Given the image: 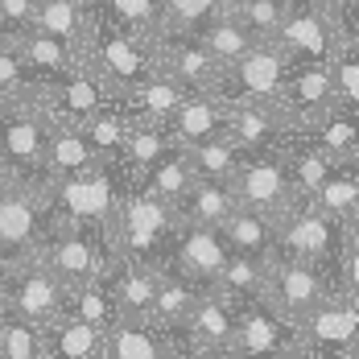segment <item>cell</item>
<instances>
[{
	"instance_id": "obj_31",
	"label": "cell",
	"mask_w": 359,
	"mask_h": 359,
	"mask_svg": "<svg viewBox=\"0 0 359 359\" xmlns=\"http://www.w3.org/2000/svg\"><path fill=\"white\" fill-rule=\"evenodd\" d=\"M198 293H203V289L194 285V281H186V277H178L174 269H157L153 318L165 326V330H182V326H186V314H190V306H194Z\"/></svg>"
},
{
	"instance_id": "obj_40",
	"label": "cell",
	"mask_w": 359,
	"mask_h": 359,
	"mask_svg": "<svg viewBox=\"0 0 359 359\" xmlns=\"http://www.w3.org/2000/svg\"><path fill=\"white\" fill-rule=\"evenodd\" d=\"M37 0H0V41H17L34 29Z\"/></svg>"
},
{
	"instance_id": "obj_35",
	"label": "cell",
	"mask_w": 359,
	"mask_h": 359,
	"mask_svg": "<svg viewBox=\"0 0 359 359\" xmlns=\"http://www.w3.org/2000/svg\"><path fill=\"white\" fill-rule=\"evenodd\" d=\"M161 4V34H198L227 0H157Z\"/></svg>"
},
{
	"instance_id": "obj_34",
	"label": "cell",
	"mask_w": 359,
	"mask_h": 359,
	"mask_svg": "<svg viewBox=\"0 0 359 359\" xmlns=\"http://www.w3.org/2000/svg\"><path fill=\"white\" fill-rule=\"evenodd\" d=\"M264 269H269V260H260V256L227 252V260H223V269H219V277H215V289L227 293L231 302L260 297L264 293Z\"/></svg>"
},
{
	"instance_id": "obj_8",
	"label": "cell",
	"mask_w": 359,
	"mask_h": 359,
	"mask_svg": "<svg viewBox=\"0 0 359 359\" xmlns=\"http://www.w3.org/2000/svg\"><path fill=\"white\" fill-rule=\"evenodd\" d=\"M339 293L334 281L326 277L323 269L306 264V260H293V256H269V269H264V302L273 310H281L289 323L302 318L310 306H318L323 297Z\"/></svg>"
},
{
	"instance_id": "obj_29",
	"label": "cell",
	"mask_w": 359,
	"mask_h": 359,
	"mask_svg": "<svg viewBox=\"0 0 359 359\" xmlns=\"http://www.w3.org/2000/svg\"><path fill=\"white\" fill-rule=\"evenodd\" d=\"M79 128H83V137H87L91 153H95L100 161H108V165H128V161H124L128 120L120 116V108H116V104H104L100 111H91Z\"/></svg>"
},
{
	"instance_id": "obj_2",
	"label": "cell",
	"mask_w": 359,
	"mask_h": 359,
	"mask_svg": "<svg viewBox=\"0 0 359 359\" xmlns=\"http://www.w3.org/2000/svg\"><path fill=\"white\" fill-rule=\"evenodd\" d=\"M297 359H355L359 355V293H330L293 318Z\"/></svg>"
},
{
	"instance_id": "obj_28",
	"label": "cell",
	"mask_w": 359,
	"mask_h": 359,
	"mask_svg": "<svg viewBox=\"0 0 359 359\" xmlns=\"http://www.w3.org/2000/svg\"><path fill=\"white\" fill-rule=\"evenodd\" d=\"M13 46L21 50V58H25V67L34 71L37 83H50V79L74 71V67L83 62L67 41H58V37H50V34H37V29H29L25 37H17Z\"/></svg>"
},
{
	"instance_id": "obj_26",
	"label": "cell",
	"mask_w": 359,
	"mask_h": 359,
	"mask_svg": "<svg viewBox=\"0 0 359 359\" xmlns=\"http://www.w3.org/2000/svg\"><path fill=\"white\" fill-rule=\"evenodd\" d=\"M182 153H186L194 178L198 182H219V186H231L240 161H244V149H236L223 133H219V137H207V141L182 144Z\"/></svg>"
},
{
	"instance_id": "obj_5",
	"label": "cell",
	"mask_w": 359,
	"mask_h": 359,
	"mask_svg": "<svg viewBox=\"0 0 359 359\" xmlns=\"http://www.w3.org/2000/svg\"><path fill=\"white\" fill-rule=\"evenodd\" d=\"M0 170L13 182L46 186V116L29 95L0 108Z\"/></svg>"
},
{
	"instance_id": "obj_17",
	"label": "cell",
	"mask_w": 359,
	"mask_h": 359,
	"mask_svg": "<svg viewBox=\"0 0 359 359\" xmlns=\"http://www.w3.org/2000/svg\"><path fill=\"white\" fill-rule=\"evenodd\" d=\"M285 116L277 104H236L223 111V137L244 153H269L285 144Z\"/></svg>"
},
{
	"instance_id": "obj_12",
	"label": "cell",
	"mask_w": 359,
	"mask_h": 359,
	"mask_svg": "<svg viewBox=\"0 0 359 359\" xmlns=\"http://www.w3.org/2000/svg\"><path fill=\"white\" fill-rule=\"evenodd\" d=\"M273 41L289 62H330V54L339 50L323 0H289Z\"/></svg>"
},
{
	"instance_id": "obj_15",
	"label": "cell",
	"mask_w": 359,
	"mask_h": 359,
	"mask_svg": "<svg viewBox=\"0 0 359 359\" xmlns=\"http://www.w3.org/2000/svg\"><path fill=\"white\" fill-rule=\"evenodd\" d=\"M153 62H157L161 74H170L182 91H207L219 74V62L198 41V34H161L153 41Z\"/></svg>"
},
{
	"instance_id": "obj_10",
	"label": "cell",
	"mask_w": 359,
	"mask_h": 359,
	"mask_svg": "<svg viewBox=\"0 0 359 359\" xmlns=\"http://www.w3.org/2000/svg\"><path fill=\"white\" fill-rule=\"evenodd\" d=\"M231 194L240 207L260 211V215H277L293 198V182H289V165L281 149H269V153H244L236 178H231Z\"/></svg>"
},
{
	"instance_id": "obj_19",
	"label": "cell",
	"mask_w": 359,
	"mask_h": 359,
	"mask_svg": "<svg viewBox=\"0 0 359 359\" xmlns=\"http://www.w3.org/2000/svg\"><path fill=\"white\" fill-rule=\"evenodd\" d=\"M41 359H104V330L62 310L41 326Z\"/></svg>"
},
{
	"instance_id": "obj_23",
	"label": "cell",
	"mask_w": 359,
	"mask_h": 359,
	"mask_svg": "<svg viewBox=\"0 0 359 359\" xmlns=\"http://www.w3.org/2000/svg\"><path fill=\"white\" fill-rule=\"evenodd\" d=\"M310 203L339 223H359V161H339L310 190Z\"/></svg>"
},
{
	"instance_id": "obj_9",
	"label": "cell",
	"mask_w": 359,
	"mask_h": 359,
	"mask_svg": "<svg viewBox=\"0 0 359 359\" xmlns=\"http://www.w3.org/2000/svg\"><path fill=\"white\" fill-rule=\"evenodd\" d=\"M227 260V244L219 236V227L207 223H174L170 244H165V260L161 269H174L178 277L194 281L198 289H215V277Z\"/></svg>"
},
{
	"instance_id": "obj_11",
	"label": "cell",
	"mask_w": 359,
	"mask_h": 359,
	"mask_svg": "<svg viewBox=\"0 0 359 359\" xmlns=\"http://www.w3.org/2000/svg\"><path fill=\"white\" fill-rule=\"evenodd\" d=\"M231 355H293L297 334L281 310H273L264 297L236 302V330H231Z\"/></svg>"
},
{
	"instance_id": "obj_3",
	"label": "cell",
	"mask_w": 359,
	"mask_h": 359,
	"mask_svg": "<svg viewBox=\"0 0 359 359\" xmlns=\"http://www.w3.org/2000/svg\"><path fill=\"white\" fill-rule=\"evenodd\" d=\"M83 62L100 74L111 91H128V87L141 83L144 74L157 71L153 46L124 34L120 25H111L108 17L95 8V0H91V29H87V41H83Z\"/></svg>"
},
{
	"instance_id": "obj_6",
	"label": "cell",
	"mask_w": 359,
	"mask_h": 359,
	"mask_svg": "<svg viewBox=\"0 0 359 359\" xmlns=\"http://www.w3.org/2000/svg\"><path fill=\"white\" fill-rule=\"evenodd\" d=\"M37 256H41V264H46L67 289L91 285L111 260L108 227H95V223L62 227V231H54V236H46V240L37 244Z\"/></svg>"
},
{
	"instance_id": "obj_38",
	"label": "cell",
	"mask_w": 359,
	"mask_h": 359,
	"mask_svg": "<svg viewBox=\"0 0 359 359\" xmlns=\"http://www.w3.org/2000/svg\"><path fill=\"white\" fill-rule=\"evenodd\" d=\"M289 0H227V8L252 29L256 41H273L277 37V25L285 17Z\"/></svg>"
},
{
	"instance_id": "obj_36",
	"label": "cell",
	"mask_w": 359,
	"mask_h": 359,
	"mask_svg": "<svg viewBox=\"0 0 359 359\" xmlns=\"http://www.w3.org/2000/svg\"><path fill=\"white\" fill-rule=\"evenodd\" d=\"M0 359H41V326L0 310Z\"/></svg>"
},
{
	"instance_id": "obj_32",
	"label": "cell",
	"mask_w": 359,
	"mask_h": 359,
	"mask_svg": "<svg viewBox=\"0 0 359 359\" xmlns=\"http://www.w3.org/2000/svg\"><path fill=\"white\" fill-rule=\"evenodd\" d=\"M355 124H359V108H339V104H334V108L326 111L314 128H306V133L323 144L326 157H334V161H359Z\"/></svg>"
},
{
	"instance_id": "obj_37",
	"label": "cell",
	"mask_w": 359,
	"mask_h": 359,
	"mask_svg": "<svg viewBox=\"0 0 359 359\" xmlns=\"http://www.w3.org/2000/svg\"><path fill=\"white\" fill-rule=\"evenodd\" d=\"M330 91L339 108H359V46H339L326 62Z\"/></svg>"
},
{
	"instance_id": "obj_25",
	"label": "cell",
	"mask_w": 359,
	"mask_h": 359,
	"mask_svg": "<svg viewBox=\"0 0 359 359\" xmlns=\"http://www.w3.org/2000/svg\"><path fill=\"white\" fill-rule=\"evenodd\" d=\"M219 236H223L227 252H244V256H260V260L273 256V219L260 215V211H248L240 203L219 223Z\"/></svg>"
},
{
	"instance_id": "obj_41",
	"label": "cell",
	"mask_w": 359,
	"mask_h": 359,
	"mask_svg": "<svg viewBox=\"0 0 359 359\" xmlns=\"http://www.w3.org/2000/svg\"><path fill=\"white\" fill-rule=\"evenodd\" d=\"M8 269H13V260H8V256L0 252V285H4V277H8Z\"/></svg>"
},
{
	"instance_id": "obj_14",
	"label": "cell",
	"mask_w": 359,
	"mask_h": 359,
	"mask_svg": "<svg viewBox=\"0 0 359 359\" xmlns=\"http://www.w3.org/2000/svg\"><path fill=\"white\" fill-rule=\"evenodd\" d=\"M41 244V211H37V186L4 178L0 182V252L8 260L34 256Z\"/></svg>"
},
{
	"instance_id": "obj_16",
	"label": "cell",
	"mask_w": 359,
	"mask_h": 359,
	"mask_svg": "<svg viewBox=\"0 0 359 359\" xmlns=\"http://www.w3.org/2000/svg\"><path fill=\"white\" fill-rule=\"evenodd\" d=\"M186 343L190 355H231V330H236V302L219 289H203L186 314Z\"/></svg>"
},
{
	"instance_id": "obj_1",
	"label": "cell",
	"mask_w": 359,
	"mask_h": 359,
	"mask_svg": "<svg viewBox=\"0 0 359 359\" xmlns=\"http://www.w3.org/2000/svg\"><path fill=\"white\" fill-rule=\"evenodd\" d=\"M359 231V223H339V219L323 215L310 198H289L285 207L273 215V256H293L306 260L314 269H323L343 289L339 281V260H343V244Z\"/></svg>"
},
{
	"instance_id": "obj_4",
	"label": "cell",
	"mask_w": 359,
	"mask_h": 359,
	"mask_svg": "<svg viewBox=\"0 0 359 359\" xmlns=\"http://www.w3.org/2000/svg\"><path fill=\"white\" fill-rule=\"evenodd\" d=\"M289 71V58L281 54L277 41H252L236 62L219 67L215 83L207 87V95H215L223 108L236 104H273L281 91V79Z\"/></svg>"
},
{
	"instance_id": "obj_13",
	"label": "cell",
	"mask_w": 359,
	"mask_h": 359,
	"mask_svg": "<svg viewBox=\"0 0 359 359\" xmlns=\"http://www.w3.org/2000/svg\"><path fill=\"white\" fill-rule=\"evenodd\" d=\"M289 128H314L326 111L334 108V91H330V71L326 62H289L281 91L273 100Z\"/></svg>"
},
{
	"instance_id": "obj_33",
	"label": "cell",
	"mask_w": 359,
	"mask_h": 359,
	"mask_svg": "<svg viewBox=\"0 0 359 359\" xmlns=\"http://www.w3.org/2000/svg\"><path fill=\"white\" fill-rule=\"evenodd\" d=\"M95 8L111 25H120L124 34L141 37L149 46L161 37V4L157 0H95Z\"/></svg>"
},
{
	"instance_id": "obj_20",
	"label": "cell",
	"mask_w": 359,
	"mask_h": 359,
	"mask_svg": "<svg viewBox=\"0 0 359 359\" xmlns=\"http://www.w3.org/2000/svg\"><path fill=\"white\" fill-rule=\"evenodd\" d=\"M46 116V111H41ZM100 157L91 153V144L83 137L79 124H67V120H50L46 116V182L54 178H74V174H87L95 170Z\"/></svg>"
},
{
	"instance_id": "obj_42",
	"label": "cell",
	"mask_w": 359,
	"mask_h": 359,
	"mask_svg": "<svg viewBox=\"0 0 359 359\" xmlns=\"http://www.w3.org/2000/svg\"><path fill=\"white\" fill-rule=\"evenodd\" d=\"M0 182H4V170H0Z\"/></svg>"
},
{
	"instance_id": "obj_39",
	"label": "cell",
	"mask_w": 359,
	"mask_h": 359,
	"mask_svg": "<svg viewBox=\"0 0 359 359\" xmlns=\"http://www.w3.org/2000/svg\"><path fill=\"white\" fill-rule=\"evenodd\" d=\"M37 87L34 71L25 67L21 50L13 41H0V104H13V100H25Z\"/></svg>"
},
{
	"instance_id": "obj_27",
	"label": "cell",
	"mask_w": 359,
	"mask_h": 359,
	"mask_svg": "<svg viewBox=\"0 0 359 359\" xmlns=\"http://www.w3.org/2000/svg\"><path fill=\"white\" fill-rule=\"evenodd\" d=\"M236 211V194L231 186H219V182H190L186 194L174 203V215L182 223H207V227H219L223 219Z\"/></svg>"
},
{
	"instance_id": "obj_24",
	"label": "cell",
	"mask_w": 359,
	"mask_h": 359,
	"mask_svg": "<svg viewBox=\"0 0 359 359\" xmlns=\"http://www.w3.org/2000/svg\"><path fill=\"white\" fill-rule=\"evenodd\" d=\"M190 182H194V170H190V161H186L182 144H174V149H165V153H161L153 165H144L133 186L174 207L182 194H186V186H190Z\"/></svg>"
},
{
	"instance_id": "obj_21",
	"label": "cell",
	"mask_w": 359,
	"mask_h": 359,
	"mask_svg": "<svg viewBox=\"0 0 359 359\" xmlns=\"http://www.w3.org/2000/svg\"><path fill=\"white\" fill-rule=\"evenodd\" d=\"M223 104L207 91H186L174 111L165 116V133L174 144H194V141H207V137H219L223 133Z\"/></svg>"
},
{
	"instance_id": "obj_18",
	"label": "cell",
	"mask_w": 359,
	"mask_h": 359,
	"mask_svg": "<svg viewBox=\"0 0 359 359\" xmlns=\"http://www.w3.org/2000/svg\"><path fill=\"white\" fill-rule=\"evenodd\" d=\"M104 359H174L170 330L157 318H116L104 326Z\"/></svg>"
},
{
	"instance_id": "obj_7",
	"label": "cell",
	"mask_w": 359,
	"mask_h": 359,
	"mask_svg": "<svg viewBox=\"0 0 359 359\" xmlns=\"http://www.w3.org/2000/svg\"><path fill=\"white\" fill-rule=\"evenodd\" d=\"M67 293L71 289L62 285L46 264H41V256H21V260H13V269H8V277H4V285H0V310L4 314H17V318H25V323H37L46 326L50 318H58L62 310H67Z\"/></svg>"
},
{
	"instance_id": "obj_22",
	"label": "cell",
	"mask_w": 359,
	"mask_h": 359,
	"mask_svg": "<svg viewBox=\"0 0 359 359\" xmlns=\"http://www.w3.org/2000/svg\"><path fill=\"white\" fill-rule=\"evenodd\" d=\"M34 29L67 41L83 58V41H87V29H91V0H37Z\"/></svg>"
},
{
	"instance_id": "obj_30",
	"label": "cell",
	"mask_w": 359,
	"mask_h": 359,
	"mask_svg": "<svg viewBox=\"0 0 359 359\" xmlns=\"http://www.w3.org/2000/svg\"><path fill=\"white\" fill-rule=\"evenodd\" d=\"M198 41L211 50V58H215L219 67H227V62H236L244 50H252V41H256V37H252L248 25H244V21H240L227 4H223L215 17L198 29Z\"/></svg>"
},
{
	"instance_id": "obj_43",
	"label": "cell",
	"mask_w": 359,
	"mask_h": 359,
	"mask_svg": "<svg viewBox=\"0 0 359 359\" xmlns=\"http://www.w3.org/2000/svg\"><path fill=\"white\" fill-rule=\"evenodd\" d=\"M0 108H4V104H0Z\"/></svg>"
}]
</instances>
